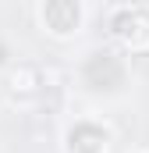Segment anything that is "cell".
I'll return each instance as SVG.
<instances>
[{"label":"cell","instance_id":"cell-1","mask_svg":"<svg viewBox=\"0 0 149 153\" xmlns=\"http://www.w3.org/2000/svg\"><path fill=\"white\" fill-rule=\"evenodd\" d=\"M124 78H128V68L114 50H96L82 64V82L92 93H117L124 85Z\"/></svg>","mask_w":149,"mask_h":153},{"label":"cell","instance_id":"cell-2","mask_svg":"<svg viewBox=\"0 0 149 153\" xmlns=\"http://www.w3.org/2000/svg\"><path fill=\"white\" fill-rule=\"evenodd\" d=\"M110 36L117 39L121 46H128L131 53L149 50V11H142V7H124V11H117L110 18Z\"/></svg>","mask_w":149,"mask_h":153},{"label":"cell","instance_id":"cell-6","mask_svg":"<svg viewBox=\"0 0 149 153\" xmlns=\"http://www.w3.org/2000/svg\"><path fill=\"white\" fill-rule=\"evenodd\" d=\"M4 61H7V46L0 43V64H4Z\"/></svg>","mask_w":149,"mask_h":153},{"label":"cell","instance_id":"cell-5","mask_svg":"<svg viewBox=\"0 0 149 153\" xmlns=\"http://www.w3.org/2000/svg\"><path fill=\"white\" fill-rule=\"evenodd\" d=\"M11 89L14 93H39L43 89V71L39 68H32V64H21V68H14L11 71Z\"/></svg>","mask_w":149,"mask_h":153},{"label":"cell","instance_id":"cell-4","mask_svg":"<svg viewBox=\"0 0 149 153\" xmlns=\"http://www.w3.org/2000/svg\"><path fill=\"white\" fill-rule=\"evenodd\" d=\"M82 22V4L78 0H43V25L53 36H71Z\"/></svg>","mask_w":149,"mask_h":153},{"label":"cell","instance_id":"cell-3","mask_svg":"<svg viewBox=\"0 0 149 153\" xmlns=\"http://www.w3.org/2000/svg\"><path fill=\"white\" fill-rule=\"evenodd\" d=\"M110 132L96 121H74L68 128V153H107Z\"/></svg>","mask_w":149,"mask_h":153}]
</instances>
